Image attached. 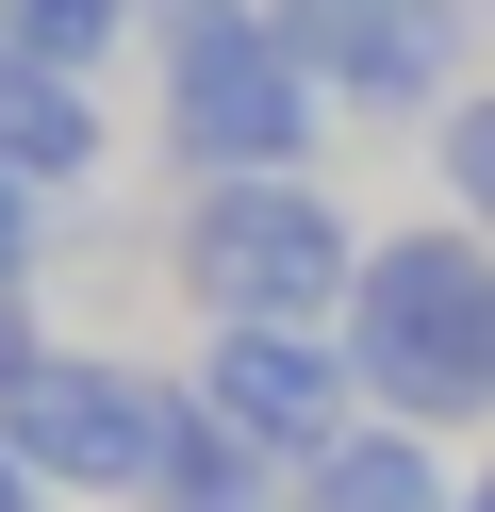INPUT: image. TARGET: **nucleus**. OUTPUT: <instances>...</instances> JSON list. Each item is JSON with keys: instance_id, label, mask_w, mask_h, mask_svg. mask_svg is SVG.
<instances>
[{"instance_id": "12", "label": "nucleus", "mask_w": 495, "mask_h": 512, "mask_svg": "<svg viewBox=\"0 0 495 512\" xmlns=\"http://www.w3.org/2000/svg\"><path fill=\"white\" fill-rule=\"evenodd\" d=\"M33 199H50V182H17V166H0V281H33V265H50V232H33Z\"/></svg>"}, {"instance_id": "13", "label": "nucleus", "mask_w": 495, "mask_h": 512, "mask_svg": "<svg viewBox=\"0 0 495 512\" xmlns=\"http://www.w3.org/2000/svg\"><path fill=\"white\" fill-rule=\"evenodd\" d=\"M33 347H50V331H33V281H0V380H17Z\"/></svg>"}, {"instance_id": "8", "label": "nucleus", "mask_w": 495, "mask_h": 512, "mask_svg": "<svg viewBox=\"0 0 495 512\" xmlns=\"http://www.w3.org/2000/svg\"><path fill=\"white\" fill-rule=\"evenodd\" d=\"M132 512H297V463H264V446L182 380V430H165V463H149V496H132Z\"/></svg>"}, {"instance_id": "14", "label": "nucleus", "mask_w": 495, "mask_h": 512, "mask_svg": "<svg viewBox=\"0 0 495 512\" xmlns=\"http://www.w3.org/2000/svg\"><path fill=\"white\" fill-rule=\"evenodd\" d=\"M0 512H50V479H33V463H17V446H0Z\"/></svg>"}, {"instance_id": "6", "label": "nucleus", "mask_w": 495, "mask_h": 512, "mask_svg": "<svg viewBox=\"0 0 495 512\" xmlns=\"http://www.w3.org/2000/svg\"><path fill=\"white\" fill-rule=\"evenodd\" d=\"M281 34L363 116H446L462 100V0H281Z\"/></svg>"}, {"instance_id": "7", "label": "nucleus", "mask_w": 495, "mask_h": 512, "mask_svg": "<svg viewBox=\"0 0 495 512\" xmlns=\"http://www.w3.org/2000/svg\"><path fill=\"white\" fill-rule=\"evenodd\" d=\"M297 512H462L446 430H396V413H363L347 446H314V463H297Z\"/></svg>"}, {"instance_id": "1", "label": "nucleus", "mask_w": 495, "mask_h": 512, "mask_svg": "<svg viewBox=\"0 0 495 512\" xmlns=\"http://www.w3.org/2000/svg\"><path fill=\"white\" fill-rule=\"evenodd\" d=\"M347 364L396 430H479L495 413V232L479 215H429V232L363 248L347 298Z\"/></svg>"}, {"instance_id": "15", "label": "nucleus", "mask_w": 495, "mask_h": 512, "mask_svg": "<svg viewBox=\"0 0 495 512\" xmlns=\"http://www.w3.org/2000/svg\"><path fill=\"white\" fill-rule=\"evenodd\" d=\"M462 512H495V463H479V479H462Z\"/></svg>"}, {"instance_id": "2", "label": "nucleus", "mask_w": 495, "mask_h": 512, "mask_svg": "<svg viewBox=\"0 0 495 512\" xmlns=\"http://www.w3.org/2000/svg\"><path fill=\"white\" fill-rule=\"evenodd\" d=\"M149 50H165V166L182 182L314 166L330 83H314V50L281 34V0H149Z\"/></svg>"}, {"instance_id": "5", "label": "nucleus", "mask_w": 495, "mask_h": 512, "mask_svg": "<svg viewBox=\"0 0 495 512\" xmlns=\"http://www.w3.org/2000/svg\"><path fill=\"white\" fill-rule=\"evenodd\" d=\"M198 397H215L264 463H314V446H347L363 413H380L363 364H347V331H215L198 347Z\"/></svg>"}, {"instance_id": "4", "label": "nucleus", "mask_w": 495, "mask_h": 512, "mask_svg": "<svg viewBox=\"0 0 495 512\" xmlns=\"http://www.w3.org/2000/svg\"><path fill=\"white\" fill-rule=\"evenodd\" d=\"M165 430H182V380L116 364V347H33L0 380V446H17L50 496H149Z\"/></svg>"}, {"instance_id": "10", "label": "nucleus", "mask_w": 495, "mask_h": 512, "mask_svg": "<svg viewBox=\"0 0 495 512\" xmlns=\"http://www.w3.org/2000/svg\"><path fill=\"white\" fill-rule=\"evenodd\" d=\"M0 34L50 50V67H99L116 34H149V0H0Z\"/></svg>"}, {"instance_id": "11", "label": "nucleus", "mask_w": 495, "mask_h": 512, "mask_svg": "<svg viewBox=\"0 0 495 512\" xmlns=\"http://www.w3.org/2000/svg\"><path fill=\"white\" fill-rule=\"evenodd\" d=\"M429 166H446V215L495 232V83H462V100L429 116Z\"/></svg>"}, {"instance_id": "9", "label": "nucleus", "mask_w": 495, "mask_h": 512, "mask_svg": "<svg viewBox=\"0 0 495 512\" xmlns=\"http://www.w3.org/2000/svg\"><path fill=\"white\" fill-rule=\"evenodd\" d=\"M0 166L17 182H83L99 166V83L50 67V50H17V34H0Z\"/></svg>"}, {"instance_id": "3", "label": "nucleus", "mask_w": 495, "mask_h": 512, "mask_svg": "<svg viewBox=\"0 0 495 512\" xmlns=\"http://www.w3.org/2000/svg\"><path fill=\"white\" fill-rule=\"evenodd\" d=\"M363 248L380 232H363L314 166H281V182H198L165 265H182V298L215 314V331H347Z\"/></svg>"}]
</instances>
